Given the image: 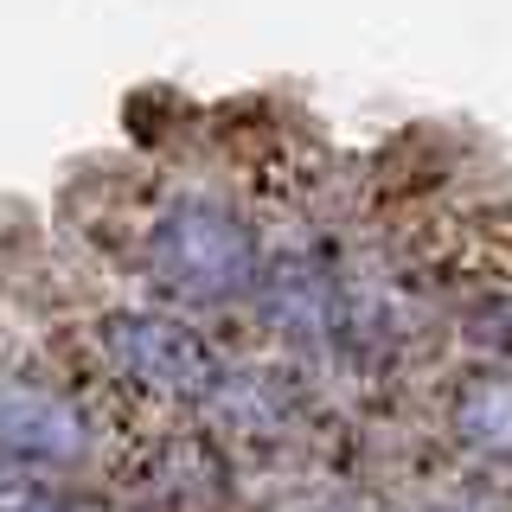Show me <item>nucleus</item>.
Masks as SVG:
<instances>
[{
    "label": "nucleus",
    "mask_w": 512,
    "mask_h": 512,
    "mask_svg": "<svg viewBox=\"0 0 512 512\" xmlns=\"http://www.w3.org/2000/svg\"><path fill=\"white\" fill-rule=\"evenodd\" d=\"M173 276L180 282H199V288H224V276H237V269L250 263V244L244 231H231L218 212H205V205H192V212L173 218Z\"/></svg>",
    "instance_id": "nucleus-1"
}]
</instances>
